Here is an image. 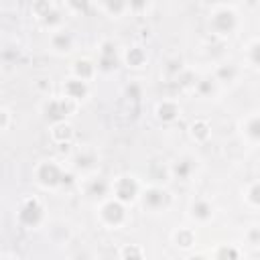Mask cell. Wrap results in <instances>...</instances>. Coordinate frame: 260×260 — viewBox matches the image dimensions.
I'll use <instances>...</instances> for the list:
<instances>
[{"label":"cell","mask_w":260,"mask_h":260,"mask_svg":"<svg viewBox=\"0 0 260 260\" xmlns=\"http://www.w3.org/2000/svg\"><path fill=\"white\" fill-rule=\"evenodd\" d=\"M250 238H252V242H258V240H260V230H258V228L252 230V232H250Z\"/></svg>","instance_id":"4316f807"},{"label":"cell","mask_w":260,"mask_h":260,"mask_svg":"<svg viewBox=\"0 0 260 260\" xmlns=\"http://www.w3.org/2000/svg\"><path fill=\"white\" fill-rule=\"evenodd\" d=\"M165 199H167V193L161 191V189H150V191L144 193V205L150 207V210H159V207H163Z\"/></svg>","instance_id":"52a82bcc"},{"label":"cell","mask_w":260,"mask_h":260,"mask_svg":"<svg viewBox=\"0 0 260 260\" xmlns=\"http://www.w3.org/2000/svg\"><path fill=\"white\" fill-rule=\"evenodd\" d=\"M250 57H252V63L260 67V41L252 45V51H250Z\"/></svg>","instance_id":"603a6c76"},{"label":"cell","mask_w":260,"mask_h":260,"mask_svg":"<svg viewBox=\"0 0 260 260\" xmlns=\"http://www.w3.org/2000/svg\"><path fill=\"white\" fill-rule=\"evenodd\" d=\"M248 199H250L254 205H260V183L252 185V189L248 191Z\"/></svg>","instance_id":"44dd1931"},{"label":"cell","mask_w":260,"mask_h":260,"mask_svg":"<svg viewBox=\"0 0 260 260\" xmlns=\"http://www.w3.org/2000/svg\"><path fill=\"white\" fill-rule=\"evenodd\" d=\"M142 61H144V53H142L140 49H132L130 53H128V63H130V65L136 67V65H140Z\"/></svg>","instance_id":"d6986e66"},{"label":"cell","mask_w":260,"mask_h":260,"mask_svg":"<svg viewBox=\"0 0 260 260\" xmlns=\"http://www.w3.org/2000/svg\"><path fill=\"white\" fill-rule=\"evenodd\" d=\"M65 94H67V98H71V100H81V98L88 94V85H85V81L79 79V77L69 79V81L65 83Z\"/></svg>","instance_id":"8992f818"},{"label":"cell","mask_w":260,"mask_h":260,"mask_svg":"<svg viewBox=\"0 0 260 260\" xmlns=\"http://www.w3.org/2000/svg\"><path fill=\"white\" fill-rule=\"evenodd\" d=\"M41 218H43V207H41L39 201H35V199H29V201L21 207V212H19L21 224H25V226H29V228L37 226V224L41 222Z\"/></svg>","instance_id":"3957f363"},{"label":"cell","mask_w":260,"mask_h":260,"mask_svg":"<svg viewBox=\"0 0 260 260\" xmlns=\"http://www.w3.org/2000/svg\"><path fill=\"white\" fill-rule=\"evenodd\" d=\"M67 114V106H65V102H49V106H47V118L51 120H63Z\"/></svg>","instance_id":"9c48e42d"},{"label":"cell","mask_w":260,"mask_h":260,"mask_svg":"<svg viewBox=\"0 0 260 260\" xmlns=\"http://www.w3.org/2000/svg\"><path fill=\"white\" fill-rule=\"evenodd\" d=\"M106 5H108V11L114 13V15H120L124 11V7L128 5V0H106Z\"/></svg>","instance_id":"e0dca14e"},{"label":"cell","mask_w":260,"mask_h":260,"mask_svg":"<svg viewBox=\"0 0 260 260\" xmlns=\"http://www.w3.org/2000/svg\"><path fill=\"white\" fill-rule=\"evenodd\" d=\"M102 218L106 220L110 226H118L122 220H124V207H122V201H110L102 207Z\"/></svg>","instance_id":"5b68a950"},{"label":"cell","mask_w":260,"mask_h":260,"mask_svg":"<svg viewBox=\"0 0 260 260\" xmlns=\"http://www.w3.org/2000/svg\"><path fill=\"white\" fill-rule=\"evenodd\" d=\"M193 136H197V138H201V140L210 136V128H207V124H205V122L193 124Z\"/></svg>","instance_id":"ac0fdd59"},{"label":"cell","mask_w":260,"mask_h":260,"mask_svg":"<svg viewBox=\"0 0 260 260\" xmlns=\"http://www.w3.org/2000/svg\"><path fill=\"white\" fill-rule=\"evenodd\" d=\"M67 3H69V7H71L73 11H77V13H85L88 7H90V0H67Z\"/></svg>","instance_id":"ffe728a7"},{"label":"cell","mask_w":260,"mask_h":260,"mask_svg":"<svg viewBox=\"0 0 260 260\" xmlns=\"http://www.w3.org/2000/svg\"><path fill=\"white\" fill-rule=\"evenodd\" d=\"M146 3H148V0H128V7L132 11H136V13H140V11L146 9Z\"/></svg>","instance_id":"cb8c5ba5"},{"label":"cell","mask_w":260,"mask_h":260,"mask_svg":"<svg viewBox=\"0 0 260 260\" xmlns=\"http://www.w3.org/2000/svg\"><path fill=\"white\" fill-rule=\"evenodd\" d=\"M53 136L57 138V140H67L69 136H71V126L69 124H65V122H61V124H57L55 126V130H53Z\"/></svg>","instance_id":"2e32d148"},{"label":"cell","mask_w":260,"mask_h":260,"mask_svg":"<svg viewBox=\"0 0 260 260\" xmlns=\"http://www.w3.org/2000/svg\"><path fill=\"white\" fill-rule=\"evenodd\" d=\"M191 212H193V216L197 220H207V218H212V205L207 201H203V199H199V201H195L191 205Z\"/></svg>","instance_id":"8fae6325"},{"label":"cell","mask_w":260,"mask_h":260,"mask_svg":"<svg viewBox=\"0 0 260 260\" xmlns=\"http://www.w3.org/2000/svg\"><path fill=\"white\" fill-rule=\"evenodd\" d=\"M246 134L252 138V140H260V116H254L248 120L246 124Z\"/></svg>","instance_id":"5bb4252c"},{"label":"cell","mask_w":260,"mask_h":260,"mask_svg":"<svg viewBox=\"0 0 260 260\" xmlns=\"http://www.w3.org/2000/svg\"><path fill=\"white\" fill-rule=\"evenodd\" d=\"M106 183H104L102 179H98V181H94V185H92V195H104L106 193Z\"/></svg>","instance_id":"7402d4cb"},{"label":"cell","mask_w":260,"mask_h":260,"mask_svg":"<svg viewBox=\"0 0 260 260\" xmlns=\"http://www.w3.org/2000/svg\"><path fill=\"white\" fill-rule=\"evenodd\" d=\"M53 49H57V51H69V47H71V37L67 35V33H59V35H55L53 37Z\"/></svg>","instance_id":"4fadbf2b"},{"label":"cell","mask_w":260,"mask_h":260,"mask_svg":"<svg viewBox=\"0 0 260 260\" xmlns=\"http://www.w3.org/2000/svg\"><path fill=\"white\" fill-rule=\"evenodd\" d=\"M218 75H220V77H224V79L228 77V81H230V79L236 75V69H234L232 65H228V67H222V69L218 71Z\"/></svg>","instance_id":"d4e9b609"},{"label":"cell","mask_w":260,"mask_h":260,"mask_svg":"<svg viewBox=\"0 0 260 260\" xmlns=\"http://www.w3.org/2000/svg\"><path fill=\"white\" fill-rule=\"evenodd\" d=\"M37 179L43 187H55V185H61L63 173L55 163H43L37 171Z\"/></svg>","instance_id":"7a4b0ae2"},{"label":"cell","mask_w":260,"mask_h":260,"mask_svg":"<svg viewBox=\"0 0 260 260\" xmlns=\"http://www.w3.org/2000/svg\"><path fill=\"white\" fill-rule=\"evenodd\" d=\"M199 90H201L203 94H205V92H210V90H212V85H210V79H203V81L199 83Z\"/></svg>","instance_id":"484cf974"},{"label":"cell","mask_w":260,"mask_h":260,"mask_svg":"<svg viewBox=\"0 0 260 260\" xmlns=\"http://www.w3.org/2000/svg\"><path fill=\"white\" fill-rule=\"evenodd\" d=\"M157 114H159V118L163 122H171V120H175L179 116V106L173 104V102H163L161 106L157 108Z\"/></svg>","instance_id":"ba28073f"},{"label":"cell","mask_w":260,"mask_h":260,"mask_svg":"<svg viewBox=\"0 0 260 260\" xmlns=\"http://www.w3.org/2000/svg\"><path fill=\"white\" fill-rule=\"evenodd\" d=\"M238 21H236V15L234 11H228V9H222L218 11L214 17H212V29L220 35H230L234 29H236Z\"/></svg>","instance_id":"6da1fadb"},{"label":"cell","mask_w":260,"mask_h":260,"mask_svg":"<svg viewBox=\"0 0 260 260\" xmlns=\"http://www.w3.org/2000/svg\"><path fill=\"white\" fill-rule=\"evenodd\" d=\"M191 171H193V163L191 161H179L177 165H175V175L179 177V179H187L189 175H191Z\"/></svg>","instance_id":"9a60e30c"},{"label":"cell","mask_w":260,"mask_h":260,"mask_svg":"<svg viewBox=\"0 0 260 260\" xmlns=\"http://www.w3.org/2000/svg\"><path fill=\"white\" fill-rule=\"evenodd\" d=\"M138 193V185L132 177H122L118 183H116V199L122 201V203H128L136 197Z\"/></svg>","instance_id":"277c9868"},{"label":"cell","mask_w":260,"mask_h":260,"mask_svg":"<svg viewBox=\"0 0 260 260\" xmlns=\"http://www.w3.org/2000/svg\"><path fill=\"white\" fill-rule=\"evenodd\" d=\"M75 75L79 77V79H90L92 75H94V65L90 63V61H77L75 63Z\"/></svg>","instance_id":"7c38bea8"},{"label":"cell","mask_w":260,"mask_h":260,"mask_svg":"<svg viewBox=\"0 0 260 260\" xmlns=\"http://www.w3.org/2000/svg\"><path fill=\"white\" fill-rule=\"evenodd\" d=\"M100 67L104 71H110L116 67V57H114V51H112V45H104V51H102V59H100Z\"/></svg>","instance_id":"30bf717a"}]
</instances>
